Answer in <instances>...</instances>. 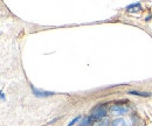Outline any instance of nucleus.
Segmentation results:
<instances>
[{
	"label": "nucleus",
	"mask_w": 152,
	"mask_h": 126,
	"mask_svg": "<svg viewBox=\"0 0 152 126\" xmlns=\"http://www.w3.org/2000/svg\"><path fill=\"white\" fill-rule=\"evenodd\" d=\"M107 113H108V108H107V105H105V104H99V105H97V106H95V108L91 110L90 117H91L93 120L96 122V120H99V119L105 118Z\"/></svg>",
	"instance_id": "1"
},
{
	"label": "nucleus",
	"mask_w": 152,
	"mask_h": 126,
	"mask_svg": "<svg viewBox=\"0 0 152 126\" xmlns=\"http://www.w3.org/2000/svg\"><path fill=\"white\" fill-rule=\"evenodd\" d=\"M110 112L114 116H123V114L128 113V109L124 108V106H121V105H113L110 108Z\"/></svg>",
	"instance_id": "2"
},
{
	"label": "nucleus",
	"mask_w": 152,
	"mask_h": 126,
	"mask_svg": "<svg viewBox=\"0 0 152 126\" xmlns=\"http://www.w3.org/2000/svg\"><path fill=\"white\" fill-rule=\"evenodd\" d=\"M32 91L33 93L37 96V97H49V96H53L54 92H50V91H42V90H39V89H34L32 88Z\"/></svg>",
	"instance_id": "3"
},
{
	"label": "nucleus",
	"mask_w": 152,
	"mask_h": 126,
	"mask_svg": "<svg viewBox=\"0 0 152 126\" xmlns=\"http://www.w3.org/2000/svg\"><path fill=\"white\" fill-rule=\"evenodd\" d=\"M109 124H110V119H109L108 117H105V118H103V119L96 120L91 126H109Z\"/></svg>",
	"instance_id": "4"
},
{
	"label": "nucleus",
	"mask_w": 152,
	"mask_h": 126,
	"mask_svg": "<svg viewBox=\"0 0 152 126\" xmlns=\"http://www.w3.org/2000/svg\"><path fill=\"white\" fill-rule=\"evenodd\" d=\"M111 126H130L129 123L123 118H117L111 123Z\"/></svg>",
	"instance_id": "5"
},
{
	"label": "nucleus",
	"mask_w": 152,
	"mask_h": 126,
	"mask_svg": "<svg viewBox=\"0 0 152 126\" xmlns=\"http://www.w3.org/2000/svg\"><path fill=\"white\" fill-rule=\"evenodd\" d=\"M126 11L128 12H139V11H142V5L139 2L138 4H132V5L126 7Z\"/></svg>",
	"instance_id": "6"
},
{
	"label": "nucleus",
	"mask_w": 152,
	"mask_h": 126,
	"mask_svg": "<svg viewBox=\"0 0 152 126\" xmlns=\"http://www.w3.org/2000/svg\"><path fill=\"white\" fill-rule=\"evenodd\" d=\"M91 122H94L91 119V117H83L82 120H81V123L78 124V126H90Z\"/></svg>",
	"instance_id": "7"
},
{
	"label": "nucleus",
	"mask_w": 152,
	"mask_h": 126,
	"mask_svg": "<svg viewBox=\"0 0 152 126\" xmlns=\"http://www.w3.org/2000/svg\"><path fill=\"white\" fill-rule=\"evenodd\" d=\"M130 95H134V96H142V97H150L151 93L149 92H139V91H130Z\"/></svg>",
	"instance_id": "8"
},
{
	"label": "nucleus",
	"mask_w": 152,
	"mask_h": 126,
	"mask_svg": "<svg viewBox=\"0 0 152 126\" xmlns=\"http://www.w3.org/2000/svg\"><path fill=\"white\" fill-rule=\"evenodd\" d=\"M78 119H80V117H76V118H75V119H74V120H72V122H70V123L68 124V126H73V125H74V124H75V123H76V122L78 120Z\"/></svg>",
	"instance_id": "9"
}]
</instances>
